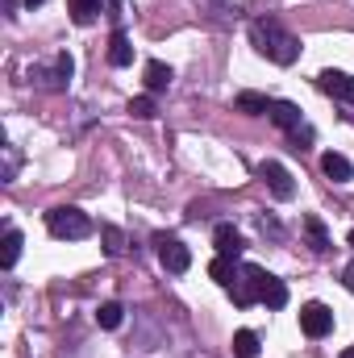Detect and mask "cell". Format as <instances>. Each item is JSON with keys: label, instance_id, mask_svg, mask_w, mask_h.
Instances as JSON below:
<instances>
[{"label": "cell", "instance_id": "cell-1", "mask_svg": "<svg viewBox=\"0 0 354 358\" xmlns=\"http://www.w3.org/2000/svg\"><path fill=\"white\" fill-rule=\"evenodd\" d=\"M250 46L271 59V63H279V67H292L296 59H300V38L296 34H288L279 21H271V17H259L255 25H250Z\"/></svg>", "mask_w": 354, "mask_h": 358}, {"label": "cell", "instance_id": "cell-2", "mask_svg": "<svg viewBox=\"0 0 354 358\" xmlns=\"http://www.w3.org/2000/svg\"><path fill=\"white\" fill-rule=\"evenodd\" d=\"M46 229L59 242H84V238H92V217L84 208H76V204H63V208L46 213Z\"/></svg>", "mask_w": 354, "mask_h": 358}, {"label": "cell", "instance_id": "cell-3", "mask_svg": "<svg viewBox=\"0 0 354 358\" xmlns=\"http://www.w3.org/2000/svg\"><path fill=\"white\" fill-rule=\"evenodd\" d=\"M263 287H267V271L263 267H246L238 271V279L229 283V296H234V304H255V300H263Z\"/></svg>", "mask_w": 354, "mask_h": 358}, {"label": "cell", "instance_id": "cell-4", "mask_svg": "<svg viewBox=\"0 0 354 358\" xmlns=\"http://www.w3.org/2000/svg\"><path fill=\"white\" fill-rule=\"evenodd\" d=\"M300 329H304V338H330L334 334V313L321 300H309L300 308Z\"/></svg>", "mask_w": 354, "mask_h": 358}, {"label": "cell", "instance_id": "cell-5", "mask_svg": "<svg viewBox=\"0 0 354 358\" xmlns=\"http://www.w3.org/2000/svg\"><path fill=\"white\" fill-rule=\"evenodd\" d=\"M259 176L267 179V187H271V196H275V200H292V196H296L292 171H288L283 163H275V159H263V163H259Z\"/></svg>", "mask_w": 354, "mask_h": 358}, {"label": "cell", "instance_id": "cell-6", "mask_svg": "<svg viewBox=\"0 0 354 358\" xmlns=\"http://www.w3.org/2000/svg\"><path fill=\"white\" fill-rule=\"evenodd\" d=\"M159 263L171 271V275H183V271L192 267V250L179 238H159Z\"/></svg>", "mask_w": 354, "mask_h": 358}, {"label": "cell", "instance_id": "cell-7", "mask_svg": "<svg viewBox=\"0 0 354 358\" xmlns=\"http://www.w3.org/2000/svg\"><path fill=\"white\" fill-rule=\"evenodd\" d=\"M317 88L325 92V96H334V100L354 104V76H346V71H321L317 76Z\"/></svg>", "mask_w": 354, "mask_h": 358}, {"label": "cell", "instance_id": "cell-8", "mask_svg": "<svg viewBox=\"0 0 354 358\" xmlns=\"http://www.w3.org/2000/svg\"><path fill=\"white\" fill-rule=\"evenodd\" d=\"M267 117H271L279 129H288V134H296V129L304 125V113H300V104H292V100H271Z\"/></svg>", "mask_w": 354, "mask_h": 358}, {"label": "cell", "instance_id": "cell-9", "mask_svg": "<svg viewBox=\"0 0 354 358\" xmlns=\"http://www.w3.org/2000/svg\"><path fill=\"white\" fill-rule=\"evenodd\" d=\"M321 171L334 179V183H351V179H354V163L346 159V155L330 150V155H321Z\"/></svg>", "mask_w": 354, "mask_h": 358}, {"label": "cell", "instance_id": "cell-10", "mask_svg": "<svg viewBox=\"0 0 354 358\" xmlns=\"http://www.w3.org/2000/svg\"><path fill=\"white\" fill-rule=\"evenodd\" d=\"M304 238H309V250H313V255H330V250H334V242H330L321 217H304Z\"/></svg>", "mask_w": 354, "mask_h": 358}, {"label": "cell", "instance_id": "cell-11", "mask_svg": "<svg viewBox=\"0 0 354 358\" xmlns=\"http://www.w3.org/2000/svg\"><path fill=\"white\" fill-rule=\"evenodd\" d=\"M213 246H217V255L238 259V255H242V234H238L234 225H217V229H213Z\"/></svg>", "mask_w": 354, "mask_h": 358}, {"label": "cell", "instance_id": "cell-12", "mask_svg": "<svg viewBox=\"0 0 354 358\" xmlns=\"http://www.w3.org/2000/svg\"><path fill=\"white\" fill-rule=\"evenodd\" d=\"M21 246H25V238H21V229H4V246H0V267H17V259H21Z\"/></svg>", "mask_w": 354, "mask_h": 358}, {"label": "cell", "instance_id": "cell-13", "mask_svg": "<svg viewBox=\"0 0 354 358\" xmlns=\"http://www.w3.org/2000/svg\"><path fill=\"white\" fill-rule=\"evenodd\" d=\"M108 63H113V67H129V63H134V46H129V38H125L121 29L108 38Z\"/></svg>", "mask_w": 354, "mask_h": 358}, {"label": "cell", "instance_id": "cell-14", "mask_svg": "<svg viewBox=\"0 0 354 358\" xmlns=\"http://www.w3.org/2000/svg\"><path fill=\"white\" fill-rule=\"evenodd\" d=\"M238 271H242V267H238V259H229V255H217V259L208 263V275H213L217 283H225V287L238 279Z\"/></svg>", "mask_w": 354, "mask_h": 358}, {"label": "cell", "instance_id": "cell-15", "mask_svg": "<svg viewBox=\"0 0 354 358\" xmlns=\"http://www.w3.org/2000/svg\"><path fill=\"white\" fill-rule=\"evenodd\" d=\"M100 8H104L100 0H67V13H71V21H76V25H92Z\"/></svg>", "mask_w": 354, "mask_h": 358}, {"label": "cell", "instance_id": "cell-16", "mask_svg": "<svg viewBox=\"0 0 354 358\" xmlns=\"http://www.w3.org/2000/svg\"><path fill=\"white\" fill-rule=\"evenodd\" d=\"M146 88H150V92H167V88H171V67H167V63H159V59H155V63H146Z\"/></svg>", "mask_w": 354, "mask_h": 358}, {"label": "cell", "instance_id": "cell-17", "mask_svg": "<svg viewBox=\"0 0 354 358\" xmlns=\"http://www.w3.org/2000/svg\"><path fill=\"white\" fill-rule=\"evenodd\" d=\"M259 304H267V308H283V304H288V283L275 279V275H267V287H263V300H259Z\"/></svg>", "mask_w": 354, "mask_h": 358}, {"label": "cell", "instance_id": "cell-18", "mask_svg": "<svg viewBox=\"0 0 354 358\" xmlns=\"http://www.w3.org/2000/svg\"><path fill=\"white\" fill-rule=\"evenodd\" d=\"M234 108H238V113H267L271 100L259 96V92H238V96H234Z\"/></svg>", "mask_w": 354, "mask_h": 358}, {"label": "cell", "instance_id": "cell-19", "mask_svg": "<svg viewBox=\"0 0 354 358\" xmlns=\"http://www.w3.org/2000/svg\"><path fill=\"white\" fill-rule=\"evenodd\" d=\"M255 355H259V334L238 329L234 334V358H255Z\"/></svg>", "mask_w": 354, "mask_h": 358}, {"label": "cell", "instance_id": "cell-20", "mask_svg": "<svg viewBox=\"0 0 354 358\" xmlns=\"http://www.w3.org/2000/svg\"><path fill=\"white\" fill-rule=\"evenodd\" d=\"M100 242H104V255H121L125 250V234L117 225H100Z\"/></svg>", "mask_w": 354, "mask_h": 358}, {"label": "cell", "instance_id": "cell-21", "mask_svg": "<svg viewBox=\"0 0 354 358\" xmlns=\"http://www.w3.org/2000/svg\"><path fill=\"white\" fill-rule=\"evenodd\" d=\"M121 313H125V308H121L117 300H108V304H100L96 325H100V329H117V325H121Z\"/></svg>", "mask_w": 354, "mask_h": 358}, {"label": "cell", "instance_id": "cell-22", "mask_svg": "<svg viewBox=\"0 0 354 358\" xmlns=\"http://www.w3.org/2000/svg\"><path fill=\"white\" fill-rule=\"evenodd\" d=\"M71 71H76L71 55H59V59H55V84H59V88H67V84H71Z\"/></svg>", "mask_w": 354, "mask_h": 358}, {"label": "cell", "instance_id": "cell-23", "mask_svg": "<svg viewBox=\"0 0 354 358\" xmlns=\"http://www.w3.org/2000/svg\"><path fill=\"white\" fill-rule=\"evenodd\" d=\"M129 113L146 121V117H155V113H159V104H155V96H134V100H129Z\"/></svg>", "mask_w": 354, "mask_h": 358}, {"label": "cell", "instance_id": "cell-24", "mask_svg": "<svg viewBox=\"0 0 354 358\" xmlns=\"http://www.w3.org/2000/svg\"><path fill=\"white\" fill-rule=\"evenodd\" d=\"M17 167H21L17 146H4V171H0V179H4V183H13V179H17Z\"/></svg>", "mask_w": 354, "mask_h": 358}, {"label": "cell", "instance_id": "cell-25", "mask_svg": "<svg viewBox=\"0 0 354 358\" xmlns=\"http://www.w3.org/2000/svg\"><path fill=\"white\" fill-rule=\"evenodd\" d=\"M342 283H346V287H351V292H354V259H351V263H346V271H342Z\"/></svg>", "mask_w": 354, "mask_h": 358}, {"label": "cell", "instance_id": "cell-26", "mask_svg": "<svg viewBox=\"0 0 354 358\" xmlns=\"http://www.w3.org/2000/svg\"><path fill=\"white\" fill-rule=\"evenodd\" d=\"M104 13H121V0H104Z\"/></svg>", "mask_w": 354, "mask_h": 358}, {"label": "cell", "instance_id": "cell-27", "mask_svg": "<svg viewBox=\"0 0 354 358\" xmlns=\"http://www.w3.org/2000/svg\"><path fill=\"white\" fill-rule=\"evenodd\" d=\"M342 358H354V346H351V350H342Z\"/></svg>", "mask_w": 354, "mask_h": 358}, {"label": "cell", "instance_id": "cell-28", "mask_svg": "<svg viewBox=\"0 0 354 358\" xmlns=\"http://www.w3.org/2000/svg\"><path fill=\"white\" fill-rule=\"evenodd\" d=\"M25 4H29V8H38V4H42V0H25Z\"/></svg>", "mask_w": 354, "mask_h": 358}, {"label": "cell", "instance_id": "cell-29", "mask_svg": "<svg viewBox=\"0 0 354 358\" xmlns=\"http://www.w3.org/2000/svg\"><path fill=\"white\" fill-rule=\"evenodd\" d=\"M351 246H354V229H351Z\"/></svg>", "mask_w": 354, "mask_h": 358}]
</instances>
